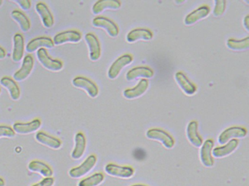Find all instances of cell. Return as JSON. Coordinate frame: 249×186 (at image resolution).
<instances>
[{"instance_id": "34", "label": "cell", "mask_w": 249, "mask_h": 186, "mask_svg": "<svg viewBox=\"0 0 249 186\" xmlns=\"http://www.w3.org/2000/svg\"><path fill=\"white\" fill-rule=\"evenodd\" d=\"M55 184V179L53 177H46L39 183L33 184L31 186H53Z\"/></svg>"}, {"instance_id": "24", "label": "cell", "mask_w": 249, "mask_h": 186, "mask_svg": "<svg viewBox=\"0 0 249 186\" xmlns=\"http://www.w3.org/2000/svg\"><path fill=\"white\" fill-rule=\"evenodd\" d=\"M25 50L24 38L21 33H16L14 36V49H13L12 59L14 62H20L24 58Z\"/></svg>"}, {"instance_id": "11", "label": "cell", "mask_w": 249, "mask_h": 186, "mask_svg": "<svg viewBox=\"0 0 249 186\" xmlns=\"http://www.w3.org/2000/svg\"><path fill=\"white\" fill-rule=\"evenodd\" d=\"M35 60L33 55H27L23 60L22 65L19 70L17 71L13 76L14 80L16 81H24L28 78L34 68Z\"/></svg>"}, {"instance_id": "31", "label": "cell", "mask_w": 249, "mask_h": 186, "mask_svg": "<svg viewBox=\"0 0 249 186\" xmlns=\"http://www.w3.org/2000/svg\"><path fill=\"white\" fill-rule=\"evenodd\" d=\"M229 49L233 51H245L249 48V37L243 39H229L227 42Z\"/></svg>"}, {"instance_id": "19", "label": "cell", "mask_w": 249, "mask_h": 186, "mask_svg": "<svg viewBox=\"0 0 249 186\" xmlns=\"http://www.w3.org/2000/svg\"><path fill=\"white\" fill-rule=\"evenodd\" d=\"M36 10L37 14L40 16L44 27L47 28V29L53 27V24H54V18H53L52 12L49 10V7L44 2L39 1L36 4Z\"/></svg>"}, {"instance_id": "10", "label": "cell", "mask_w": 249, "mask_h": 186, "mask_svg": "<svg viewBox=\"0 0 249 186\" xmlns=\"http://www.w3.org/2000/svg\"><path fill=\"white\" fill-rule=\"evenodd\" d=\"M82 39L81 32L77 30H68L55 35L53 42L54 45H65L67 43H78Z\"/></svg>"}, {"instance_id": "16", "label": "cell", "mask_w": 249, "mask_h": 186, "mask_svg": "<svg viewBox=\"0 0 249 186\" xmlns=\"http://www.w3.org/2000/svg\"><path fill=\"white\" fill-rule=\"evenodd\" d=\"M149 82L148 80L142 78L136 86L132 88L126 89L123 92V96L128 100H133L143 95L148 90Z\"/></svg>"}, {"instance_id": "27", "label": "cell", "mask_w": 249, "mask_h": 186, "mask_svg": "<svg viewBox=\"0 0 249 186\" xmlns=\"http://www.w3.org/2000/svg\"><path fill=\"white\" fill-rule=\"evenodd\" d=\"M122 7V2L118 0H100L96 1L92 7L94 15H98L106 10H119Z\"/></svg>"}, {"instance_id": "7", "label": "cell", "mask_w": 249, "mask_h": 186, "mask_svg": "<svg viewBox=\"0 0 249 186\" xmlns=\"http://www.w3.org/2000/svg\"><path fill=\"white\" fill-rule=\"evenodd\" d=\"M133 61V57L130 54H124L119 57L109 68L107 77L110 79H115L119 77L124 68L129 65Z\"/></svg>"}, {"instance_id": "28", "label": "cell", "mask_w": 249, "mask_h": 186, "mask_svg": "<svg viewBox=\"0 0 249 186\" xmlns=\"http://www.w3.org/2000/svg\"><path fill=\"white\" fill-rule=\"evenodd\" d=\"M0 84L9 92L11 99L18 100L21 97V90L14 78L9 77H4L0 79Z\"/></svg>"}, {"instance_id": "5", "label": "cell", "mask_w": 249, "mask_h": 186, "mask_svg": "<svg viewBox=\"0 0 249 186\" xmlns=\"http://www.w3.org/2000/svg\"><path fill=\"white\" fill-rule=\"evenodd\" d=\"M247 129L243 126H230L224 129L218 138V142L221 145L228 142L233 139H242L247 136Z\"/></svg>"}, {"instance_id": "26", "label": "cell", "mask_w": 249, "mask_h": 186, "mask_svg": "<svg viewBox=\"0 0 249 186\" xmlns=\"http://www.w3.org/2000/svg\"><path fill=\"white\" fill-rule=\"evenodd\" d=\"M28 170L33 172L38 173L44 178L52 177L53 174V171L52 167L46 163L39 161V160L32 161L28 164Z\"/></svg>"}, {"instance_id": "12", "label": "cell", "mask_w": 249, "mask_h": 186, "mask_svg": "<svg viewBox=\"0 0 249 186\" xmlns=\"http://www.w3.org/2000/svg\"><path fill=\"white\" fill-rule=\"evenodd\" d=\"M53 39L48 36H39L35 38L27 43L25 49L29 53H33L41 48L52 49L54 46Z\"/></svg>"}, {"instance_id": "2", "label": "cell", "mask_w": 249, "mask_h": 186, "mask_svg": "<svg viewBox=\"0 0 249 186\" xmlns=\"http://www.w3.org/2000/svg\"><path fill=\"white\" fill-rule=\"evenodd\" d=\"M106 174L111 177L121 179H130L135 175V169L131 166L119 165L114 163H109L105 167Z\"/></svg>"}, {"instance_id": "40", "label": "cell", "mask_w": 249, "mask_h": 186, "mask_svg": "<svg viewBox=\"0 0 249 186\" xmlns=\"http://www.w3.org/2000/svg\"><path fill=\"white\" fill-rule=\"evenodd\" d=\"M2 4H3V1H2V0H0V7L2 5Z\"/></svg>"}, {"instance_id": "36", "label": "cell", "mask_w": 249, "mask_h": 186, "mask_svg": "<svg viewBox=\"0 0 249 186\" xmlns=\"http://www.w3.org/2000/svg\"><path fill=\"white\" fill-rule=\"evenodd\" d=\"M243 26H244L245 29L247 31H249V16H246L245 17L244 20H243Z\"/></svg>"}, {"instance_id": "29", "label": "cell", "mask_w": 249, "mask_h": 186, "mask_svg": "<svg viewBox=\"0 0 249 186\" xmlns=\"http://www.w3.org/2000/svg\"><path fill=\"white\" fill-rule=\"evenodd\" d=\"M11 17L19 25L23 32H27L30 31V28H31V23H30V19L23 12L17 10H14L11 13Z\"/></svg>"}, {"instance_id": "20", "label": "cell", "mask_w": 249, "mask_h": 186, "mask_svg": "<svg viewBox=\"0 0 249 186\" xmlns=\"http://www.w3.org/2000/svg\"><path fill=\"white\" fill-rule=\"evenodd\" d=\"M152 31L149 29L145 28H137L132 29V31L126 35V41L129 43H135L140 40L150 41L153 39Z\"/></svg>"}, {"instance_id": "9", "label": "cell", "mask_w": 249, "mask_h": 186, "mask_svg": "<svg viewBox=\"0 0 249 186\" xmlns=\"http://www.w3.org/2000/svg\"><path fill=\"white\" fill-rule=\"evenodd\" d=\"M92 25L96 28L104 29L110 37L115 38L119 33V26L113 20L104 16H97L92 20Z\"/></svg>"}, {"instance_id": "33", "label": "cell", "mask_w": 249, "mask_h": 186, "mask_svg": "<svg viewBox=\"0 0 249 186\" xmlns=\"http://www.w3.org/2000/svg\"><path fill=\"white\" fill-rule=\"evenodd\" d=\"M16 136L15 132L11 126L0 125V138H13Z\"/></svg>"}, {"instance_id": "1", "label": "cell", "mask_w": 249, "mask_h": 186, "mask_svg": "<svg viewBox=\"0 0 249 186\" xmlns=\"http://www.w3.org/2000/svg\"><path fill=\"white\" fill-rule=\"evenodd\" d=\"M145 136L148 139L161 142L163 146L167 149H172L176 144L174 138L170 133L160 128H151L148 129L145 133Z\"/></svg>"}, {"instance_id": "38", "label": "cell", "mask_w": 249, "mask_h": 186, "mask_svg": "<svg viewBox=\"0 0 249 186\" xmlns=\"http://www.w3.org/2000/svg\"><path fill=\"white\" fill-rule=\"evenodd\" d=\"M0 186H5V180L1 177H0Z\"/></svg>"}, {"instance_id": "13", "label": "cell", "mask_w": 249, "mask_h": 186, "mask_svg": "<svg viewBox=\"0 0 249 186\" xmlns=\"http://www.w3.org/2000/svg\"><path fill=\"white\" fill-rule=\"evenodd\" d=\"M85 41L89 50V58L91 61H97L101 57L102 49L100 41L95 34L88 33L85 35Z\"/></svg>"}, {"instance_id": "17", "label": "cell", "mask_w": 249, "mask_h": 186, "mask_svg": "<svg viewBox=\"0 0 249 186\" xmlns=\"http://www.w3.org/2000/svg\"><path fill=\"white\" fill-rule=\"evenodd\" d=\"M239 143H240L239 140L233 139L223 145L222 146L215 147L213 149V156L216 158H222L228 156L238 148Z\"/></svg>"}, {"instance_id": "14", "label": "cell", "mask_w": 249, "mask_h": 186, "mask_svg": "<svg viewBox=\"0 0 249 186\" xmlns=\"http://www.w3.org/2000/svg\"><path fill=\"white\" fill-rule=\"evenodd\" d=\"M42 122L39 119H33L31 122L24 123V122H17L13 126V129L16 134L19 135H29L36 132L41 126Z\"/></svg>"}, {"instance_id": "23", "label": "cell", "mask_w": 249, "mask_h": 186, "mask_svg": "<svg viewBox=\"0 0 249 186\" xmlns=\"http://www.w3.org/2000/svg\"><path fill=\"white\" fill-rule=\"evenodd\" d=\"M36 139L39 143L53 150L59 149L62 145V142L60 139L44 132H37L36 135Z\"/></svg>"}, {"instance_id": "4", "label": "cell", "mask_w": 249, "mask_h": 186, "mask_svg": "<svg viewBox=\"0 0 249 186\" xmlns=\"http://www.w3.org/2000/svg\"><path fill=\"white\" fill-rule=\"evenodd\" d=\"M37 58L40 63L49 71L58 72L63 68V62L59 60L52 58L48 53L47 49L44 48L37 51Z\"/></svg>"}, {"instance_id": "25", "label": "cell", "mask_w": 249, "mask_h": 186, "mask_svg": "<svg viewBox=\"0 0 249 186\" xmlns=\"http://www.w3.org/2000/svg\"><path fill=\"white\" fill-rule=\"evenodd\" d=\"M87 148V138L82 132H78L75 136V145L71 153L72 159L79 160L85 154Z\"/></svg>"}, {"instance_id": "30", "label": "cell", "mask_w": 249, "mask_h": 186, "mask_svg": "<svg viewBox=\"0 0 249 186\" xmlns=\"http://www.w3.org/2000/svg\"><path fill=\"white\" fill-rule=\"evenodd\" d=\"M105 175L102 172H96L80 180L78 186H99L104 182Z\"/></svg>"}, {"instance_id": "6", "label": "cell", "mask_w": 249, "mask_h": 186, "mask_svg": "<svg viewBox=\"0 0 249 186\" xmlns=\"http://www.w3.org/2000/svg\"><path fill=\"white\" fill-rule=\"evenodd\" d=\"M72 85L76 88L85 90L91 98H95L99 94L98 86L89 78L85 77H76L72 79Z\"/></svg>"}, {"instance_id": "21", "label": "cell", "mask_w": 249, "mask_h": 186, "mask_svg": "<svg viewBox=\"0 0 249 186\" xmlns=\"http://www.w3.org/2000/svg\"><path fill=\"white\" fill-rule=\"evenodd\" d=\"M154 71L148 66H138L129 70L126 74L128 81H133L136 78H142L144 79L154 77Z\"/></svg>"}, {"instance_id": "3", "label": "cell", "mask_w": 249, "mask_h": 186, "mask_svg": "<svg viewBox=\"0 0 249 186\" xmlns=\"http://www.w3.org/2000/svg\"><path fill=\"white\" fill-rule=\"evenodd\" d=\"M97 162V158L94 154L89 155L82 164L76 167H73L70 170L68 174L73 179H79L87 175L95 167Z\"/></svg>"}, {"instance_id": "18", "label": "cell", "mask_w": 249, "mask_h": 186, "mask_svg": "<svg viewBox=\"0 0 249 186\" xmlns=\"http://www.w3.org/2000/svg\"><path fill=\"white\" fill-rule=\"evenodd\" d=\"M186 138L189 142L196 148H200L203 143V139L198 132V122L191 121L186 127Z\"/></svg>"}, {"instance_id": "8", "label": "cell", "mask_w": 249, "mask_h": 186, "mask_svg": "<svg viewBox=\"0 0 249 186\" xmlns=\"http://www.w3.org/2000/svg\"><path fill=\"white\" fill-rule=\"evenodd\" d=\"M214 148V141L208 139L203 142L199 151V159L204 167L211 168L215 164V160L213 156V149Z\"/></svg>"}, {"instance_id": "15", "label": "cell", "mask_w": 249, "mask_h": 186, "mask_svg": "<svg viewBox=\"0 0 249 186\" xmlns=\"http://www.w3.org/2000/svg\"><path fill=\"white\" fill-rule=\"evenodd\" d=\"M211 9L208 6L202 5L198 8L195 9L193 11L187 15L184 19V23L186 26H192L197 23L199 20L205 18L209 16Z\"/></svg>"}, {"instance_id": "32", "label": "cell", "mask_w": 249, "mask_h": 186, "mask_svg": "<svg viewBox=\"0 0 249 186\" xmlns=\"http://www.w3.org/2000/svg\"><path fill=\"white\" fill-rule=\"evenodd\" d=\"M226 7H227V1L224 0H216L215 1L213 15L216 17H221L224 14Z\"/></svg>"}, {"instance_id": "22", "label": "cell", "mask_w": 249, "mask_h": 186, "mask_svg": "<svg viewBox=\"0 0 249 186\" xmlns=\"http://www.w3.org/2000/svg\"><path fill=\"white\" fill-rule=\"evenodd\" d=\"M175 79L182 91L187 95H193L196 92V87L181 71L175 74Z\"/></svg>"}, {"instance_id": "37", "label": "cell", "mask_w": 249, "mask_h": 186, "mask_svg": "<svg viewBox=\"0 0 249 186\" xmlns=\"http://www.w3.org/2000/svg\"><path fill=\"white\" fill-rule=\"evenodd\" d=\"M6 55V51H5L2 46H0V60L5 59Z\"/></svg>"}, {"instance_id": "35", "label": "cell", "mask_w": 249, "mask_h": 186, "mask_svg": "<svg viewBox=\"0 0 249 186\" xmlns=\"http://www.w3.org/2000/svg\"><path fill=\"white\" fill-rule=\"evenodd\" d=\"M14 2L17 3L23 10H30L32 7V2L29 0H14Z\"/></svg>"}, {"instance_id": "41", "label": "cell", "mask_w": 249, "mask_h": 186, "mask_svg": "<svg viewBox=\"0 0 249 186\" xmlns=\"http://www.w3.org/2000/svg\"><path fill=\"white\" fill-rule=\"evenodd\" d=\"M0 94H1V89H0Z\"/></svg>"}, {"instance_id": "39", "label": "cell", "mask_w": 249, "mask_h": 186, "mask_svg": "<svg viewBox=\"0 0 249 186\" xmlns=\"http://www.w3.org/2000/svg\"><path fill=\"white\" fill-rule=\"evenodd\" d=\"M129 186H148L147 185L141 184V183H136V184L131 185Z\"/></svg>"}]
</instances>
